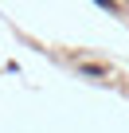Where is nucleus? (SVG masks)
Here are the masks:
<instances>
[{"label":"nucleus","mask_w":129,"mask_h":133,"mask_svg":"<svg viewBox=\"0 0 129 133\" xmlns=\"http://www.w3.org/2000/svg\"><path fill=\"white\" fill-rule=\"evenodd\" d=\"M98 4H102V8H110V12H113V0H98Z\"/></svg>","instance_id":"nucleus-1"}]
</instances>
